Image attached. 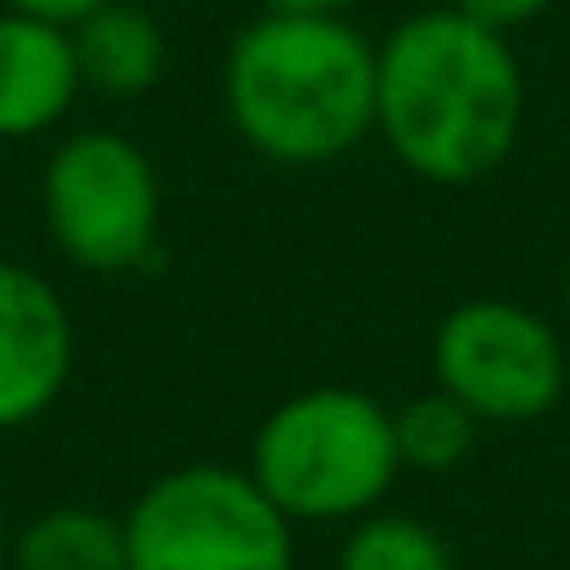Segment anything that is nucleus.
<instances>
[{
	"mask_svg": "<svg viewBox=\"0 0 570 570\" xmlns=\"http://www.w3.org/2000/svg\"><path fill=\"white\" fill-rule=\"evenodd\" d=\"M525 124V73L509 35L431 7L375 46V135L425 185L492 179Z\"/></svg>",
	"mask_w": 570,
	"mask_h": 570,
	"instance_id": "f257e3e1",
	"label": "nucleus"
},
{
	"mask_svg": "<svg viewBox=\"0 0 570 570\" xmlns=\"http://www.w3.org/2000/svg\"><path fill=\"white\" fill-rule=\"evenodd\" d=\"M224 112L279 168L336 163L375 135V40L353 18L263 12L224 57Z\"/></svg>",
	"mask_w": 570,
	"mask_h": 570,
	"instance_id": "f03ea898",
	"label": "nucleus"
},
{
	"mask_svg": "<svg viewBox=\"0 0 570 570\" xmlns=\"http://www.w3.org/2000/svg\"><path fill=\"white\" fill-rule=\"evenodd\" d=\"M246 475L292 525H353L403 475L392 409L358 386H303L252 431Z\"/></svg>",
	"mask_w": 570,
	"mask_h": 570,
	"instance_id": "7ed1b4c3",
	"label": "nucleus"
},
{
	"mask_svg": "<svg viewBox=\"0 0 570 570\" xmlns=\"http://www.w3.org/2000/svg\"><path fill=\"white\" fill-rule=\"evenodd\" d=\"M129 570H297V525L246 464H179L129 509Z\"/></svg>",
	"mask_w": 570,
	"mask_h": 570,
	"instance_id": "20e7f679",
	"label": "nucleus"
},
{
	"mask_svg": "<svg viewBox=\"0 0 570 570\" xmlns=\"http://www.w3.org/2000/svg\"><path fill=\"white\" fill-rule=\"evenodd\" d=\"M51 240L90 274H135L157 252L163 185L151 157L118 129L68 135L40 179Z\"/></svg>",
	"mask_w": 570,
	"mask_h": 570,
	"instance_id": "39448f33",
	"label": "nucleus"
},
{
	"mask_svg": "<svg viewBox=\"0 0 570 570\" xmlns=\"http://www.w3.org/2000/svg\"><path fill=\"white\" fill-rule=\"evenodd\" d=\"M431 375L481 425H531L564 397L559 331L514 297H470L431 336Z\"/></svg>",
	"mask_w": 570,
	"mask_h": 570,
	"instance_id": "423d86ee",
	"label": "nucleus"
},
{
	"mask_svg": "<svg viewBox=\"0 0 570 570\" xmlns=\"http://www.w3.org/2000/svg\"><path fill=\"white\" fill-rule=\"evenodd\" d=\"M73 314L29 263L0 257V431L46 420L73 381Z\"/></svg>",
	"mask_w": 570,
	"mask_h": 570,
	"instance_id": "0eeeda50",
	"label": "nucleus"
},
{
	"mask_svg": "<svg viewBox=\"0 0 570 570\" xmlns=\"http://www.w3.org/2000/svg\"><path fill=\"white\" fill-rule=\"evenodd\" d=\"M73 29L0 7V140L51 135L79 101Z\"/></svg>",
	"mask_w": 570,
	"mask_h": 570,
	"instance_id": "6e6552de",
	"label": "nucleus"
},
{
	"mask_svg": "<svg viewBox=\"0 0 570 570\" xmlns=\"http://www.w3.org/2000/svg\"><path fill=\"white\" fill-rule=\"evenodd\" d=\"M79 85L101 101H140L168 73V35L135 0H107L73 23Z\"/></svg>",
	"mask_w": 570,
	"mask_h": 570,
	"instance_id": "1a4fd4ad",
	"label": "nucleus"
},
{
	"mask_svg": "<svg viewBox=\"0 0 570 570\" xmlns=\"http://www.w3.org/2000/svg\"><path fill=\"white\" fill-rule=\"evenodd\" d=\"M7 570H129L124 514L90 503H57L12 531Z\"/></svg>",
	"mask_w": 570,
	"mask_h": 570,
	"instance_id": "9d476101",
	"label": "nucleus"
},
{
	"mask_svg": "<svg viewBox=\"0 0 570 570\" xmlns=\"http://www.w3.org/2000/svg\"><path fill=\"white\" fill-rule=\"evenodd\" d=\"M336 570H459L453 542L403 509H370L347 525L336 548Z\"/></svg>",
	"mask_w": 570,
	"mask_h": 570,
	"instance_id": "9b49d317",
	"label": "nucleus"
},
{
	"mask_svg": "<svg viewBox=\"0 0 570 570\" xmlns=\"http://www.w3.org/2000/svg\"><path fill=\"white\" fill-rule=\"evenodd\" d=\"M392 436H397V459L403 470H420V475H448L459 470L470 453H475V436H481V420L448 397L442 386L409 397L403 409H392Z\"/></svg>",
	"mask_w": 570,
	"mask_h": 570,
	"instance_id": "f8f14e48",
	"label": "nucleus"
},
{
	"mask_svg": "<svg viewBox=\"0 0 570 570\" xmlns=\"http://www.w3.org/2000/svg\"><path fill=\"white\" fill-rule=\"evenodd\" d=\"M453 7H459L464 18H475V23L498 29V35H514V29L537 23V18L553 7V0H453Z\"/></svg>",
	"mask_w": 570,
	"mask_h": 570,
	"instance_id": "ddd939ff",
	"label": "nucleus"
},
{
	"mask_svg": "<svg viewBox=\"0 0 570 570\" xmlns=\"http://www.w3.org/2000/svg\"><path fill=\"white\" fill-rule=\"evenodd\" d=\"M0 7H12V12H29V18H51V23H79L90 18L96 7H107V0H0Z\"/></svg>",
	"mask_w": 570,
	"mask_h": 570,
	"instance_id": "4468645a",
	"label": "nucleus"
},
{
	"mask_svg": "<svg viewBox=\"0 0 570 570\" xmlns=\"http://www.w3.org/2000/svg\"><path fill=\"white\" fill-rule=\"evenodd\" d=\"M358 0H263V12H292V18H347Z\"/></svg>",
	"mask_w": 570,
	"mask_h": 570,
	"instance_id": "2eb2a0df",
	"label": "nucleus"
},
{
	"mask_svg": "<svg viewBox=\"0 0 570 570\" xmlns=\"http://www.w3.org/2000/svg\"><path fill=\"white\" fill-rule=\"evenodd\" d=\"M12 564V525H7V509H0V570Z\"/></svg>",
	"mask_w": 570,
	"mask_h": 570,
	"instance_id": "dca6fc26",
	"label": "nucleus"
},
{
	"mask_svg": "<svg viewBox=\"0 0 570 570\" xmlns=\"http://www.w3.org/2000/svg\"><path fill=\"white\" fill-rule=\"evenodd\" d=\"M564 308H570V268H564Z\"/></svg>",
	"mask_w": 570,
	"mask_h": 570,
	"instance_id": "f3484780",
	"label": "nucleus"
}]
</instances>
